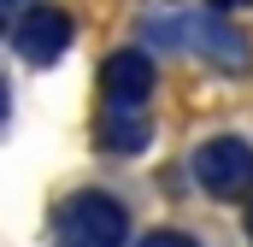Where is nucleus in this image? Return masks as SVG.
Segmentation results:
<instances>
[{"label":"nucleus","mask_w":253,"mask_h":247,"mask_svg":"<svg viewBox=\"0 0 253 247\" xmlns=\"http://www.w3.org/2000/svg\"><path fill=\"white\" fill-rule=\"evenodd\" d=\"M141 30H147V41L183 47L194 59H206L212 71H230V77H248L253 71V41L230 24V18H218V12H159V18H147Z\"/></svg>","instance_id":"1"},{"label":"nucleus","mask_w":253,"mask_h":247,"mask_svg":"<svg viewBox=\"0 0 253 247\" xmlns=\"http://www.w3.org/2000/svg\"><path fill=\"white\" fill-rule=\"evenodd\" d=\"M47 236H53V247H124L129 206L112 188H71L47 218Z\"/></svg>","instance_id":"2"},{"label":"nucleus","mask_w":253,"mask_h":247,"mask_svg":"<svg viewBox=\"0 0 253 247\" xmlns=\"http://www.w3.org/2000/svg\"><path fill=\"white\" fill-rule=\"evenodd\" d=\"M189 177L212 200H242V194H253V141H242V135L200 141L194 159H189Z\"/></svg>","instance_id":"3"},{"label":"nucleus","mask_w":253,"mask_h":247,"mask_svg":"<svg viewBox=\"0 0 253 247\" xmlns=\"http://www.w3.org/2000/svg\"><path fill=\"white\" fill-rule=\"evenodd\" d=\"M71 41H77V24H71V12H59V6H30L12 24V47H18L24 65H59Z\"/></svg>","instance_id":"4"},{"label":"nucleus","mask_w":253,"mask_h":247,"mask_svg":"<svg viewBox=\"0 0 253 247\" xmlns=\"http://www.w3.org/2000/svg\"><path fill=\"white\" fill-rule=\"evenodd\" d=\"M100 94H106V106H147V94H153V59L141 47L106 53V65H100Z\"/></svg>","instance_id":"5"},{"label":"nucleus","mask_w":253,"mask_h":247,"mask_svg":"<svg viewBox=\"0 0 253 247\" xmlns=\"http://www.w3.org/2000/svg\"><path fill=\"white\" fill-rule=\"evenodd\" d=\"M94 141H100V153H147V141H153V118L141 112V106H106L100 124H94Z\"/></svg>","instance_id":"6"},{"label":"nucleus","mask_w":253,"mask_h":247,"mask_svg":"<svg viewBox=\"0 0 253 247\" xmlns=\"http://www.w3.org/2000/svg\"><path fill=\"white\" fill-rule=\"evenodd\" d=\"M135 247H200V242H194L189 230H147Z\"/></svg>","instance_id":"7"},{"label":"nucleus","mask_w":253,"mask_h":247,"mask_svg":"<svg viewBox=\"0 0 253 247\" xmlns=\"http://www.w3.org/2000/svg\"><path fill=\"white\" fill-rule=\"evenodd\" d=\"M6 112H12V88H6V77H0V124H6Z\"/></svg>","instance_id":"8"},{"label":"nucleus","mask_w":253,"mask_h":247,"mask_svg":"<svg viewBox=\"0 0 253 247\" xmlns=\"http://www.w3.org/2000/svg\"><path fill=\"white\" fill-rule=\"evenodd\" d=\"M242 224H248V242H253V206H248V218H242Z\"/></svg>","instance_id":"9"},{"label":"nucleus","mask_w":253,"mask_h":247,"mask_svg":"<svg viewBox=\"0 0 253 247\" xmlns=\"http://www.w3.org/2000/svg\"><path fill=\"white\" fill-rule=\"evenodd\" d=\"M212 6H248V0H212Z\"/></svg>","instance_id":"10"},{"label":"nucleus","mask_w":253,"mask_h":247,"mask_svg":"<svg viewBox=\"0 0 253 247\" xmlns=\"http://www.w3.org/2000/svg\"><path fill=\"white\" fill-rule=\"evenodd\" d=\"M6 6H12V0H0V30H6Z\"/></svg>","instance_id":"11"}]
</instances>
